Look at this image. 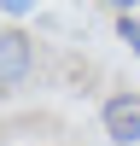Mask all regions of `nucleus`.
I'll use <instances>...</instances> for the list:
<instances>
[{"label": "nucleus", "instance_id": "7ed1b4c3", "mask_svg": "<svg viewBox=\"0 0 140 146\" xmlns=\"http://www.w3.org/2000/svg\"><path fill=\"white\" fill-rule=\"evenodd\" d=\"M117 29H123V41L140 53V23H134V18H117Z\"/></svg>", "mask_w": 140, "mask_h": 146}, {"label": "nucleus", "instance_id": "f03ea898", "mask_svg": "<svg viewBox=\"0 0 140 146\" xmlns=\"http://www.w3.org/2000/svg\"><path fill=\"white\" fill-rule=\"evenodd\" d=\"M35 53H29V35L23 29H0V88H18L29 76Z\"/></svg>", "mask_w": 140, "mask_h": 146}, {"label": "nucleus", "instance_id": "f257e3e1", "mask_svg": "<svg viewBox=\"0 0 140 146\" xmlns=\"http://www.w3.org/2000/svg\"><path fill=\"white\" fill-rule=\"evenodd\" d=\"M105 135L117 146H140V94H111L105 100Z\"/></svg>", "mask_w": 140, "mask_h": 146}]
</instances>
